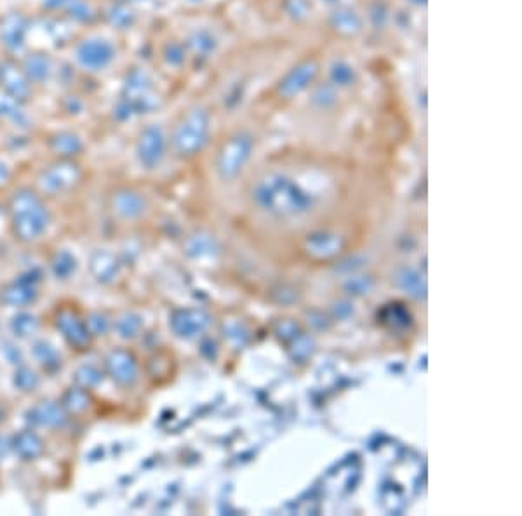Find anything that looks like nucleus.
Instances as JSON below:
<instances>
[{
    "mask_svg": "<svg viewBox=\"0 0 522 516\" xmlns=\"http://www.w3.org/2000/svg\"><path fill=\"white\" fill-rule=\"evenodd\" d=\"M253 198L260 209L275 217H296L312 209V198L293 180L269 174L256 184Z\"/></svg>",
    "mask_w": 522,
    "mask_h": 516,
    "instance_id": "nucleus-1",
    "label": "nucleus"
},
{
    "mask_svg": "<svg viewBox=\"0 0 522 516\" xmlns=\"http://www.w3.org/2000/svg\"><path fill=\"white\" fill-rule=\"evenodd\" d=\"M14 228L16 233L25 240L37 238L48 226V216H45L42 205L37 198L30 195H21L14 200Z\"/></svg>",
    "mask_w": 522,
    "mask_h": 516,
    "instance_id": "nucleus-2",
    "label": "nucleus"
},
{
    "mask_svg": "<svg viewBox=\"0 0 522 516\" xmlns=\"http://www.w3.org/2000/svg\"><path fill=\"white\" fill-rule=\"evenodd\" d=\"M251 151V141L247 138H236L232 143L225 147L223 153L220 157V169L221 176L223 178H233L237 172L242 169V165L246 164V160L249 158Z\"/></svg>",
    "mask_w": 522,
    "mask_h": 516,
    "instance_id": "nucleus-3",
    "label": "nucleus"
},
{
    "mask_svg": "<svg viewBox=\"0 0 522 516\" xmlns=\"http://www.w3.org/2000/svg\"><path fill=\"white\" fill-rule=\"evenodd\" d=\"M209 323V316L197 310H181L173 315L171 327L180 337H195L197 334L202 332Z\"/></svg>",
    "mask_w": 522,
    "mask_h": 516,
    "instance_id": "nucleus-4",
    "label": "nucleus"
},
{
    "mask_svg": "<svg viewBox=\"0 0 522 516\" xmlns=\"http://www.w3.org/2000/svg\"><path fill=\"white\" fill-rule=\"evenodd\" d=\"M343 249V240L335 233H313L306 238L305 250L315 259H329Z\"/></svg>",
    "mask_w": 522,
    "mask_h": 516,
    "instance_id": "nucleus-5",
    "label": "nucleus"
},
{
    "mask_svg": "<svg viewBox=\"0 0 522 516\" xmlns=\"http://www.w3.org/2000/svg\"><path fill=\"white\" fill-rule=\"evenodd\" d=\"M108 370L121 385H131L136 379L138 367L134 358L125 352H114L108 356Z\"/></svg>",
    "mask_w": 522,
    "mask_h": 516,
    "instance_id": "nucleus-6",
    "label": "nucleus"
},
{
    "mask_svg": "<svg viewBox=\"0 0 522 516\" xmlns=\"http://www.w3.org/2000/svg\"><path fill=\"white\" fill-rule=\"evenodd\" d=\"M162 151H164V140L158 131H148L143 136L140 144V158L145 165L154 167L158 164L162 158Z\"/></svg>",
    "mask_w": 522,
    "mask_h": 516,
    "instance_id": "nucleus-7",
    "label": "nucleus"
},
{
    "mask_svg": "<svg viewBox=\"0 0 522 516\" xmlns=\"http://www.w3.org/2000/svg\"><path fill=\"white\" fill-rule=\"evenodd\" d=\"M58 327L63 330L65 337L70 341L72 344H82L87 341V329H85L84 323L77 319L72 313H63L61 316L58 319Z\"/></svg>",
    "mask_w": 522,
    "mask_h": 516,
    "instance_id": "nucleus-8",
    "label": "nucleus"
},
{
    "mask_svg": "<svg viewBox=\"0 0 522 516\" xmlns=\"http://www.w3.org/2000/svg\"><path fill=\"white\" fill-rule=\"evenodd\" d=\"M16 451L23 458H35L41 452V440L34 433H23V435H19L18 442H16Z\"/></svg>",
    "mask_w": 522,
    "mask_h": 516,
    "instance_id": "nucleus-9",
    "label": "nucleus"
},
{
    "mask_svg": "<svg viewBox=\"0 0 522 516\" xmlns=\"http://www.w3.org/2000/svg\"><path fill=\"white\" fill-rule=\"evenodd\" d=\"M117 211L125 217L138 216L141 213V200L134 195H124L117 200Z\"/></svg>",
    "mask_w": 522,
    "mask_h": 516,
    "instance_id": "nucleus-10",
    "label": "nucleus"
},
{
    "mask_svg": "<svg viewBox=\"0 0 522 516\" xmlns=\"http://www.w3.org/2000/svg\"><path fill=\"white\" fill-rule=\"evenodd\" d=\"M37 416H39L41 424L52 426V424H59V422H61V410H59L56 405H52V403H42V405L37 409Z\"/></svg>",
    "mask_w": 522,
    "mask_h": 516,
    "instance_id": "nucleus-11",
    "label": "nucleus"
},
{
    "mask_svg": "<svg viewBox=\"0 0 522 516\" xmlns=\"http://www.w3.org/2000/svg\"><path fill=\"white\" fill-rule=\"evenodd\" d=\"M399 282H401V286L404 287L408 292L415 294V296H421V279H419L418 275L413 270H402L401 275H399Z\"/></svg>",
    "mask_w": 522,
    "mask_h": 516,
    "instance_id": "nucleus-12",
    "label": "nucleus"
},
{
    "mask_svg": "<svg viewBox=\"0 0 522 516\" xmlns=\"http://www.w3.org/2000/svg\"><path fill=\"white\" fill-rule=\"evenodd\" d=\"M138 329H140V319H136V316H125L118 323V332L124 337H133L138 332Z\"/></svg>",
    "mask_w": 522,
    "mask_h": 516,
    "instance_id": "nucleus-13",
    "label": "nucleus"
}]
</instances>
